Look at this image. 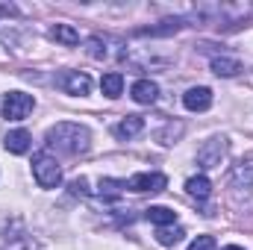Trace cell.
I'll list each match as a JSON object with an SVG mask.
<instances>
[{"mask_svg":"<svg viewBox=\"0 0 253 250\" xmlns=\"http://www.w3.org/2000/svg\"><path fill=\"white\" fill-rule=\"evenodd\" d=\"M6 12H12V9L9 6H0V15H6Z\"/></svg>","mask_w":253,"mask_h":250,"instance_id":"cell-23","label":"cell"},{"mask_svg":"<svg viewBox=\"0 0 253 250\" xmlns=\"http://www.w3.org/2000/svg\"><path fill=\"white\" fill-rule=\"evenodd\" d=\"M186 191H189L191 197H197V200H206L212 194V183H209V177L197 174V177H191L189 183H186Z\"/></svg>","mask_w":253,"mask_h":250,"instance_id":"cell-14","label":"cell"},{"mask_svg":"<svg viewBox=\"0 0 253 250\" xmlns=\"http://www.w3.org/2000/svg\"><path fill=\"white\" fill-rule=\"evenodd\" d=\"M156 97H159V85H156L153 80H138V83H132V100H135V103L150 106V103H156Z\"/></svg>","mask_w":253,"mask_h":250,"instance_id":"cell-8","label":"cell"},{"mask_svg":"<svg viewBox=\"0 0 253 250\" xmlns=\"http://www.w3.org/2000/svg\"><path fill=\"white\" fill-rule=\"evenodd\" d=\"M33 177L42 188H56L62 183V168L50 153H36L33 156Z\"/></svg>","mask_w":253,"mask_h":250,"instance_id":"cell-2","label":"cell"},{"mask_svg":"<svg viewBox=\"0 0 253 250\" xmlns=\"http://www.w3.org/2000/svg\"><path fill=\"white\" fill-rule=\"evenodd\" d=\"M168 186V177L165 174H135L126 180V188L135 191V194H144V191H162Z\"/></svg>","mask_w":253,"mask_h":250,"instance_id":"cell-6","label":"cell"},{"mask_svg":"<svg viewBox=\"0 0 253 250\" xmlns=\"http://www.w3.org/2000/svg\"><path fill=\"white\" fill-rule=\"evenodd\" d=\"M124 188H126V183H121V180H109V177L100 180V194L103 197H118Z\"/></svg>","mask_w":253,"mask_h":250,"instance_id":"cell-17","label":"cell"},{"mask_svg":"<svg viewBox=\"0 0 253 250\" xmlns=\"http://www.w3.org/2000/svg\"><path fill=\"white\" fill-rule=\"evenodd\" d=\"M183 106H186L189 112H206V109L212 106V91H209L206 85H194V88H189V91L183 94Z\"/></svg>","mask_w":253,"mask_h":250,"instance_id":"cell-7","label":"cell"},{"mask_svg":"<svg viewBox=\"0 0 253 250\" xmlns=\"http://www.w3.org/2000/svg\"><path fill=\"white\" fill-rule=\"evenodd\" d=\"M189 250H215V239L212 236H197L189 245Z\"/></svg>","mask_w":253,"mask_h":250,"instance_id":"cell-20","label":"cell"},{"mask_svg":"<svg viewBox=\"0 0 253 250\" xmlns=\"http://www.w3.org/2000/svg\"><path fill=\"white\" fill-rule=\"evenodd\" d=\"M47 147H56L59 153H68V156H80L91 147V135L85 126L62 121L47 129Z\"/></svg>","mask_w":253,"mask_h":250,"instance_id":"cell-1","label":"cell"},{"mask_svg":"<svg viewBox=\"0 0 253 250\" xmlns=\"http://www.w3.org/2000/svg\"><path fill=\"white\" fill-rule=\"evenodd\" d=\"M212 71H215L218 77H236V74L242 71V62H239V59H230V56H215V59H212Z\"/></svg>","mask_w":253,"mask_h":250,"instance_id":"cell-15","label":"cell"},{"mask_svg":"<svg viewBox=\"0 0 253 250\" xmlns=\"http://www.w3.org/2000/svg\"><path fill=\"white\" fill-rule=\"evenodd\" d=\"M85 44H88V56H94V59H103V56H106V44H103V39L91 36Z\"/></svg>","mask_w":253,"mask_h":250,"instance_id":"cell-19","label":"cell"},{"mask_svg":"<svg viewBox=\"0 0 253 250\" xmlns=\"http://www.w3.org/2000/svg\"><path fill=\"white\" fill-rule=\"evenodd\" d=\"M50 39H53V42H59V44H65V47L80 44V33H77L71 24H56V27L50 30Z\"/></svg>","mask_w":253,"mask_h":250,"instance_id":"cell-12","label":"cell"},{"mask_svg":"<svg viewBox=\"0 0 253 250\" xmlns=\"http://www.w3.org/2000/svg\"><path fill=\"white\" fill-rule=\"evenodd\" d=\"M180 132H183V124H180V121H177V124H168L159 132V141H162V144H174V138H177Z\"/></svg>","mask_w":253,"mask_h":250,"instance_id":"cell-18","label":"cell"},{"mask_svg":"<svg viewBox=\"0 0 253 250\" xmlns=\"http://www.w3.org/2000/svg\"><path fill=\"white\" fill-rule=\"evenodd\" d=\"M59 85H62V91L68 94H88L91 91V77L85 74V71H65L62 77H59Z\"/></svg>","mask_w":253,"mask_h":250,"instance_id":"cell-5","label":"cell"},{"mask_svg":"<svg viewBox=\"0 0 253 250\" xmlns=\"http://www.w3.org/2000/svg\"><path fill=\"white\" fill-rule=\"evenodd\" d=\"M144 215H147V221L156 224V227H171V224L177 221V212L168 209V206H150Z\"/></svg>","mask_w":253,"mask_h":250,"instance_id":"cell-11","label":"cell"},{"mask_svg":"<svg viewBox=\"0 0 253 250\" xmlns=\"http://www.w3.org/2000/svg\"><path fill=\"white\" fill-rule=\"evenodd\" d=\"M221 250H245V248H239V245H227V248H221Z\"/></svg>","mask_w":253,"mask_h":250,"instance_id":"cell-22","label":"cell"},{"mask_svg":"<svg viewBox=\"0 0 253 250\" xmlns=\"http://www.w3.org/2000/svg\"><path fill=\"white\" fill-rule=\"evenodd\" d=\"M183 239H186V230H183V227H174V230L159 227V233H156V242H159L162 248H174V245H180Z\"/></svg>","mask_w":253,"mask_h":250,"instance_id":"cell-16","label":"cell"},{"mask_svg":"<svg viewBox=\"0 0 253 250\" xmlns=\"http://www.w3.org/2000/svg\"><path fill=\"white\" fill-rule=\"evenodd\" d=\"M100 88H103V94L106 97H121V91H124V74H118V71H109V74H103V80H100Z\"/></svg>","mask_w":253,"mask_h":250,"instance_id":"cell-10","label":"cell"},{"mask_svg":"<svg viewBox=\"0 0 253 250\" xmlns=\"http://www.w3.org/2000/svg\"><path fill=\"white\" fill-rule=\"evenodd\" d=\"M224 153H227V138H209V141L197 150V162H200L203 168H218L221 159H224Z\"/></svg>","mask_w":253,"mask_h":250,"instance_id":"cell-4","label":"cell"},{"mask_svg":"<svg viewBox=\"0 0 253 250\" xmlns=\"http://www.w3.org/2000/svg\"><path fill=\"white\" fill-rule=\"evenodd\" d=\"M71 194H80V197H85V194H88V180H85V177H77V180H71Z\"/></svg>","mask_w":253,"mask_h":250,"instance_id":"cell-21","label":"cell"},{"mask_svg":"<svg viewBox=\"0 0 253 250\" xmlns=\"http://www.w3.org/2000/svg\"><path fill=\"white\" fill-rule=\"evenodd\" d=\"M30 132L27 129H12L6 138H3V147L9 150V153H15V156H21V153H27L30 150Z\"/></svg>","mask_w":253,"mask_h":250,"instance_id":"cell-9","label":"cell"},{"mask_svg":"<svg viewBox=\"0 0 253 250\" xmlns=\"http://www.w3.org/2000/svg\"><path fill=\"white\" fill-rule=\"evenodd\" d=\"M33 109H36L33 94H24V91H9V94L3 97V118H6V121H24Z\"/></svg>","mask_w":253,"mask_h":250,"instance_id":"cell-3","label":"cell"},{"mask_svg":"<svg viewBox=\"0 0 253 250\" xmlns=\"http://www.w3.org/2000/svg\"><path fill=\"white\" fill-rule=\"evenodd\" d=\"M144 129V118L141 115H126L121 124L115 126V135L118 138H132V135H138Z\"/></svg>","mask_w":253,"mask_h":250,"instance_id":"cell-13","label":"cell"}]
</instances>
